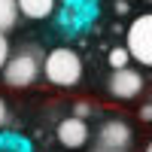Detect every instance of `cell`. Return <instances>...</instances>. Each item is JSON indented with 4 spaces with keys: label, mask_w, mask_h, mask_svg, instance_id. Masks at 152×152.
<instances>
[{
    "label": "cell",
    "mask_w": 152,
    "mask_h": 152,
    "mask_svg": "<svg viewBox=\"0 0 152 152\" xmlns=\"http://www.w3.org/2000/svg\"><path fill=\"white\" fill-rule=\"evenodd\" d=\"M82 58L79 52H73L70 46H58L52 52L43 55V76L49 85L55 88H73L82 82Z\"/></svg>",
    "instance_id": "cell-1"
},
{
    "label": "cell",
    "mask_w": 152,
    "mask_h": 152,
    "mask_svg": "<svg viewBox=\"0 0 152 152\" xmlns=\"http://www.w3.org/2000/svg\"><path fill=\"white\" fill-rule=\"evenodd\" d=\"M40 76H43V55L34 46L9 55L6 67H3V82L9 88H31Z\"/></svg>",
    "instance_id": "cell-2"
},
{
    "label": "cell",
    "mask_w": 152,
    "mask_h": 152,
    "mask_svg": "<svg viewBox=\"0 0 152 152\" xmlns=\"http://www.w3.org/2000/svg\"><path fill=\"white\" fill-rule=\"evenodd\" d=\"M125 49H128L131 61H137L140 67L152 70V12L137 15L128 31H125Z\"/></svg>",
    "instance_id": "cell-3"
},
{
    "label": "cell",
    "mask_w": 152,
    "mask_h": 152,
    "mask_svg": "<svg viewBox=\"0 0 152 152\" xmlns=\"http://www.w3.org/2000/svg\"><path fill=\"white\" fill-rule=\"evenodd\" d=\"M134 143V128L125 119L113 116L97 128V146L100 152H128Z\"/></svg>",
    "instance_id": "cell-4"
},
{
    "label": "cell",
    "mask_w": 152,
    "mask_h": 152,
    "mask_svg": "<svg viewBox=\"0 0 152 152\" xmlns=\"http://www.w3.org/2000/svg\"><path fill=\"white\" fill-rule=\"evenodd\" d=\"M143 73L140 70H134V67H122V70H113L110 73V79H107V91L113 100H134V97H140L143 94Z\"/></svg>",
    "instance_id": "cell-5"
},
{
    "label": "cell",
    "mask_w": 152,
    "mask_h": 152,
    "mask_svg": "<svg viewBox=\"0 0 152 152\" xmlns=\"http://www.w3.org/2000/svg\"><path fill=\"white\" fill-rule=\"evenodd\" d=\"M55 137H58V143L64 146V149H82V146L88 143V137H91V131H88V122H85V119L67 116V119L58 122Z\"/></svg>",
    "instance_id": "cell-6"
},
{
    "label": "cell",
    "mask_w": 152,
    "mask_h": 152,
    "mask_svg": "<svg viewBox=\"0 0 152 152\" xmlns=\"http://www.w3.org/2000/svg\"><path fill=\"white\" fill-rule=\"evenodd\" d=\"M15 6H18V15L40 21V18H49L55 12L58 0H15Z\"/></svg>",
    "instance_id": "cell-7"
},
{
    "label": "cell",
    "mask_w": 152,
    "mask_h": 152,
    "mask_svg": "<svg viewBox=\"0 0 152 152\" xmlns=\"http://www.w3.org/2000/svg\"><path fill=\"white\" fill-rule=\"evenodd\" d=\"M0 152H34V146L15 131H0Z\"/></svg>",
    "instance_id": "cell-8"
},
{
    "label": "cell",
    "mask_w": 152,
    "mask_h": 152,
    "mask_svg": "<svg viewBox=\"0 0 152 152\" xmlns=\"http://www.w3.org/2000/svg\"><path fill=\"white\" fill-rule=\"evenodd\" d=\"M15 21H18V6H15V0H0V31H12L15 28Z\"/></svg>",
    "instance_id": "cell-9"
},
{
    "label": "cell",
    "mask_w": 152,
    "mask_h": 152,
    "mask_svg": "<svg viewBox=\"0 0 152 152\" xmlns=\"http://www.w3.org/2000/svg\"><path fill=\"white\" fill-rule=\"evenodd\" d=\"M107 61H110L113 70H122V67L131 64V55H128V49H125V46H113L110 55H107Z\"/></svg>",
    "instance_id": "cell-10"
},
{
    "label": "cell",
    "mask_w": 152,
    "mask_h": 152,
    "mask_svg": "<svg viewBox=\"0 0 152 152\" xmlns=\"http://www.w3.org/2000/svg\"><path fill=\"white\" fill-rule=\"evenodd\" d=\"M9 55H12V49H9V40H6V34L0 31V73H3V67H6Z\"/></svg>",
    "instance_id": "cell-11"
},
{
    "label": "cell",
    "mask_w": 152,
    "mask_h": 152,
    "mask_svg": "<svg viewBox=\"0 0 152 152\" xmlns=\"http://www.w3.org/2000/svg\"><path fill=\"white\" fill-rule=\"evenodd\" d=\"M73 116L76 119H88L91 116V104H88V100H76L73 104Z\"/></svg>",
    "instance_id": "cell-12"
},
{
    "label": "cell",
    "mask_w": 152,
    "mask_h": 152,
    "mask_svg": "<svg viewBox=\"0 0 152 152\" xmlns=\"http://www.w3.org/2000/svg\"><path fill=\"white\" fill-rule=\"evenodd\" d=\"M6 125H9V107H6V100L0 97V131H3Z\"/></svg>",
    "instance_id": "cell-13"
},
{
    "label": "cell",
    "mask_w": 152,
    "mask_h": 152,
    "mask_svg": "<svg viewBox=\"0 0 152 152\" xmlns=\"http://www.w3.org/2000/svg\"><path fill=\"white\" fill-rule=\"evenodd\" d=\"M140 119H143V122H152V100L140 107Z\"/></svg>",
    "instance_id": "cell-14"
},
{
    "label": "cell",
    "mask_w": 152,
    "mask_h": 152,
    "mask_svg": "<svg viewBox=\"0 0 152 152\" xmlns=\"http://www.w3.org/2000/svg\"><path fill=\"white\" fill-rule=\"evenodd\" d=\"M128 9H131L128 0H116V12H119V15H128Z\"/></svg>",
    "instance_id": "cell-15"
},
{
    "label": "cell",
    "mask_w": 152,
    "mask_h": 152,
    "mask_svg": "<svg viewBox=\"0 0 152 152\" xmlns=\"http://www.w3.org/2000/svg\"><path fill=\"white\" fill-rule=\"evenodd\" d=\"M146 152H152V140H149V143H146Z\"/></svg>",
    "instance_id": "cell-16"
},
{
    "label": "cell",
    "mask_w": 152,
    "mask_h": 152,
    "mask_svg": "<svg viewBox=\"0 0 152 152\" xmlns=\"http://www.w3.org/2000/svg\"><path fill=\"white\" fill-rule=\"evenodd\" d=\"M143 3H152V0H143Z\"/></svg>",
    "instance_id": "cell-17"
}]
</instances>
